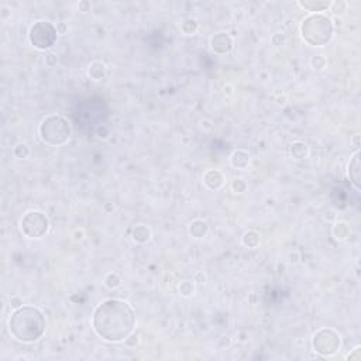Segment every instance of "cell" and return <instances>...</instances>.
<instances>
[{
    "mask_svg": "<svg viewBox=\"0 0 361 361\" xmlns=\"http://www.w3.org/2000/svg\"><path fill=\"white\" fill-rule=\"evenodd\" d=\"M134 314L130 306L121 300H106L102 303L93 317V326L99 336L110 341L126 338L134 327Z\"/></svg>",
    "mask_w": 361,
    "mask_h": 361,
    "instance_id": "obj_1",
    "label": "cell"
},
{
    "mask_svg": "<svg viewBox=\"0 0 361 361\" xmlns=\"http://www.w3.org/2000/svg\"><path fill=\"white\" fill-rule=\"evenodd\" d=\"M10 331L13 336L24 343L38 340L45 329V319L35 307H21L10 317Z\"/></svg>",
    "mask_w": 361,
    "mask_h": 361,
    "instance_id": "obj_2",
    "label": "cell"
},
{
    "mask_svg": "<svg viewBox=\"0 0 361 361\" xmlns=\"http://www.w3.org/2000/svg\"><path fill=\"white\" fill-rule=\"evenodd\" d=\"M348 175H350L353 183L355 185V188H360V158H358V152L353 157V161L350 162Z\"/></svg>",
    "mask_w": 361,
    "mask_h": 361,
    "instance_id": "obj_3",
    "label": "cell"
}]
</instances>
